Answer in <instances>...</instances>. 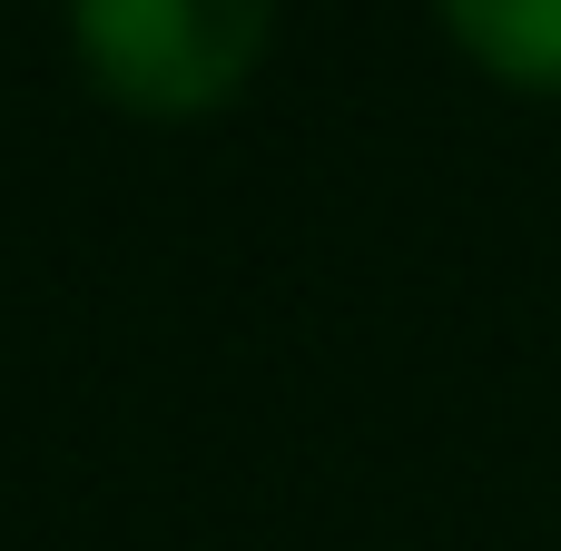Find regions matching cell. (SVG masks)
I'll list each match as a JSON object with an SVG mask.
<instances>
[{
    "mask_svg": "<svg viewBox=\"0 0 561 551\" xmlns=\"http://www.w3.org/2000/svg\"><path fill=\"white\" fill-rule=\"evenodd\" d=\"M434 10L483 79L561 99V0H434Z\"/></svg>",
    "mask_w": 561,
    "mask_h": 551,
    "instance_id": "obj_2",
    "label": "cell"
},
{
    "mask_svg": "<svg viewBox=\"0 0 561 551\" xmlns=\"http://www.w3.org/2000/svg\"><path fill=\"white\" fill-rule=\"evenodd\" d=\"M276 0H69V49L128 118H217L247 99Z\"/></svg>",
    "mask_w": 561,
    "mask_h": 551,
    "instance_id": "obj_1",
    "label": "cell"
}]
</instances>
